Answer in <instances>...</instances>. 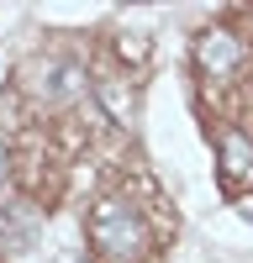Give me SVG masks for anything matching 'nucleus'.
Returning a JSON list of instances; mask_svg holds the SVG:
<instances>
[{
	"label": "nucleus",
	"mask_w": 253,
	"mask_h": 263,
	"mask_svg": "<svg viewBox=\"0 0 253 263\" xmlns=\"http://www.w3.org/2000/svg\"><path fill=\"white\" fill-rule=\"evenodd\" d=\"M216 158H222V184H227V195H238L243 184H253V132L222 126V132H216Z\"/></svg>",
	"instance_id": "20e7f679"
},
{
	"label": "nucleus",
	"mask_w": 253,
	"mask_h": 263,
	"mask_svg": "<svg viewBox=\"0 0 253 263\" xmlns=\"http://www.w3.org/2000/svg\"><path fill=\"white\" fill-rule=\"evenodd\" d=\"M248 37L232 32V27H201L195 32V74L211 84V90H227V84H238L243 69H248Z\"/></svg>",
	"instance_id": "f03ea898"
},
{
	"label": "nucleus",
	"mask_w": 253,
	"mask_h": 263,
	"mask_svg": "<svg viewBox=\"0 0 253 263\" xmlns=\"http://www.w3.org/2000/svg\"><path fill=\"white\" fill-rule=\"evenodd\" d=\"M74 263H79V258H74Z\"/></svg>",
	"instance_id": "0eeeda50"
},
{
	"label": "nucleus",
	"mask_w": 253,
	"mask_h": 263,
	"mask_svg": "<svg viewBox=\"0 0 253 263\" xmlns=\"http://www.w3.org/2000/svg\"><path fill=\"white\" fill-rule=\"evenodd\" d=\"M84 237L100 263H148L158 248V232L132 190H105L84 216Z\"/></svg>",
	"instance_id": "f257e3e1"
},
{
	"label": "nucleus",
	"mask_w": 253,
	"mask_h": 263,
	"mask_svg": "<svg viewBox=\"0 0 253 263\" xmlns=\"http://www.w3.org/2000/svg\"><path fill=\"white\" fill-rule=\"evenodd\" d=\"M11 158H16V153H11V142L0 137V195L11 190V174H16V168H11Z\"/></svg>",
	"instance_id": "423d86ee"
},
{
	"label": "nucleus",
	"mask_w": 253,
	"mask_h": 263,
	"mask_svg": "<svg viewBox=\"0 0 253 263\" xmlns=\"http://www.w3.org/2000/svg\"><path fill=\"white\" fill-rule=\"evenodd\" d=\"M42 232V211L32 200H6L0 205V248L6 253H27Z\"/></svg>",
	"instance_id": "39448f33"
},
{
	"label": "nucleus",
	"mask_w": 253,
	"mask_h": 263,
	"mask_svg": "<svg viewBox=\"0 0 253 263\" xmlns=\"http://www.w3.org/2000/svg\"><path fill=\"white\" fill-rule=\"evenodd\" d=\"M21 90L37 105H74L90 90V74H84V63H74V58L42 53V58H32L27 69H21Z\"/></svg>",
	"instance_id": "7ed1b4c3"
}]
</instances>
